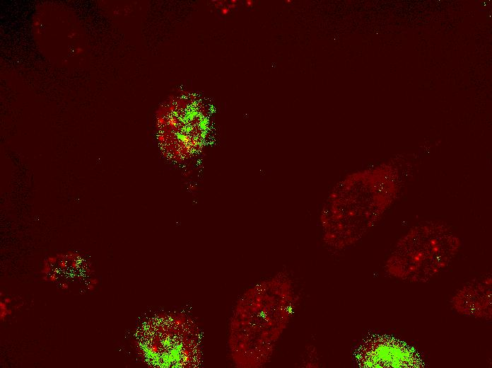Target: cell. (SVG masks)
Wrapping results in <instances>:
<instances>
[{
  "instance_id": "6da1fadb",
  "label": "cell",
  "mask_w": 492,
  "mask_h": 368,
  "mask_svg": "<svg viewBox=\"0 0 492 368\" xmlns=\"http://www.w3.org/2000/svg\"><path fill=\"white\" fill-rule=\"evenodd\" d=\"M402 176L392 162L349 171L325 193L317 212L321 241L341 252L357 245L398 199Z\"/></svg>"
},
{
  "instance_id": "7a4b0ae2",
  "label": "cell",
  "mask_w": 492,
  "mask_h": 368,
  "mask_svg": "<svg viewBox=\"0 0 492 368\" xmlns=\"http://www.w3.org/2000/svg\"><path fill=\"white\" fill-rule=\"evenodd\" d=\"M293 279L277 272L253 284L238 298L228 325L227 347L239 368H260L272 359L299 303Z\"/></svg>"
},
{
  "instance_id": "3957f363",
  "label": "cell",
  "mask_w": 492,
  "mask_h": 368,
  "mask_svg": "<svg viewBox=\"0 0 492 368\" xmlns=\"http://www.w3.org/2000/svg\"><path fill=\"white\" fill-rule=\"evenodd\" d=\"M459 236L446 223L426 221L401 236L385 263V271L403 282L424 283L446 269L461 249Z\"/></svg>"
},
{
  "instance_id": "277c9868",
  "label": "cell",
  "mask_w": 492,
  "mask_h": 368,
  "mask_svg": "<svg viewBox=\"0 0 492 368\" xmlns=\"http://www.w3.org/2000/svg\"><path fill=\"white\" fill-rule=\"evenodd\" d=\"M201 335L194 321L180 314L160 316L139 331L140 353L151 364L166 367H196L201 356Z\"/></svg>"
},
{
  "instance_id": "5b68a950",
  "label": "cell",
  "mask_w": 492,
  "mask_h": 368,
  "mask_svg": "<svg viewBox=\"0 0 492 368\" xmlns=\"http://www.w3.org/2000/svg\"><path fill=\"white\" fill-rule=\"evenodd\" d=\"M158 124L161 145L167 155L175 159H187L203 144L207 114L199 99L190 93H182L165 103Z\"/></svg>"
},
{
  "instance_id": "8992f818",
  "label": "cell",
  "mask_w": 492,
  "mask_h": 368,
  "mask_svg": "<svg viewBox=\"0 0 492 368\" xmlns=\"http://www.w3.org/2000/svg\"><path fill=\"white\" fill-rule=\"evenodd\" d=\"M492 279L491 275L474 278L460 287L452 296V310L461 316L490 321Z\"/></svg>"
}]
</instances>
